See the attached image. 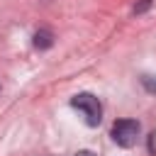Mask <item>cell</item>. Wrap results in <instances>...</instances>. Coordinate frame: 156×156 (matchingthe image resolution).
I'll use <instances>...</instances> for the list:
<instances>
[{"label":"cell","instance_id":"obj_6","mask_svg":"<svg viewBox=\"0 0 156 156\" xmlns=\"http://www.w3.org/2000/svg\"><path fill=\"white\" fill-rule=\"evenodd\" d=\"M76 156H95V154H93V151H78Z\"/></svg>","mask_w":156,"mask_h":156},{"label":"cell","instance_id":"obj_3","mask_svg":"<svg viewBox=\"0 0 156 156\" xmlns=\"http://www.w3.org/2000/svg\"><path fill=\"white\" fill-rule=\"evenodd\" d=\"M54 44V34L49 32V29H39L37 34H34V46L37 49H49Z\"/></svg>","mask_w":156,"mask_h":156},{"label":"cell","instance_id":"obj_4","mask_svg":"<svg viewBox=\"0 0 156 156\" xmlns=\"http://www.w3.org/2000/svg\"><path fill=\"white\" fill-rule=\"evenodd\" d=\"M141 85L146 88V93H154L156 95V76H151V73L141 76Z\"/></svg>","mask_w":156,"mask_h":156},{"label":"cell","instance_id":"obj_2","mask_svg":"<svg viewBox=\"0 0 156 156\" xmlns=\"http://www.w3.org/2000/svg\"><path fill=\"white\" fill-rule=\"evenodd\" d=\"M139 129H141V127H139V122H136V119H129V117L117 119V122L112 124V139H115V144H119V146L129 149V146H134V144H136Z\"/></svg>","mask_w":156,"mask_h":156},{"label":"cell","instance_id":"obj_1","mask_svg":"<svg viewBox=\"0 0 156 156\" xmlns=\"http://www.w3.org/2000/svg\"><path fill=\"white\" fill-rule=\"evenodd\" d=\"M71 107H76L83 117L88 127H98L102 122V105L93 93H78L71 98Z\"/></svg>","mask_w":156,"mask_h":156},{"label":"cell","instance_id":"obj_5","mask_svg":"<svg viewBox=\"0 0 156 156\" xmlns=\"http://www.w3.org/2000/svg\"><path fill=\"white\" fill-rule=\"evenodd\" d=\"M151 2H154V0H141L139 5H134V12H136V15H141V12H146V10L151 7Z\"/></svg>","mask_w":156,"mask_h":156}]
</instances>
